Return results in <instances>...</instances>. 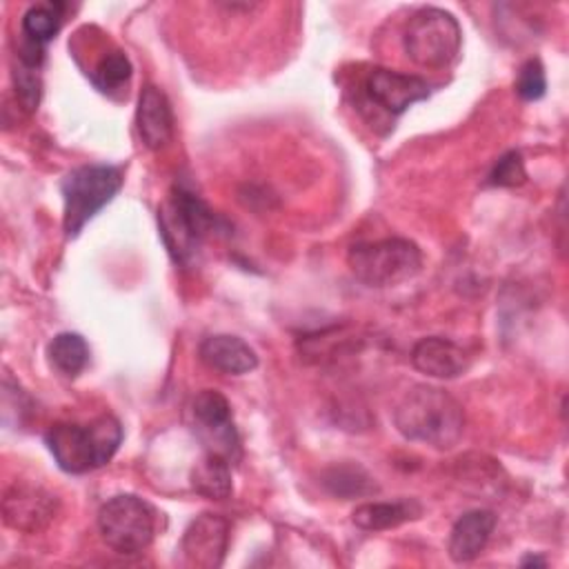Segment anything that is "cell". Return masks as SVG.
Listing matches in <instances>:
<instances>
[{"label":"cell","instance_id":"6da1fadb","mask_svg":"<svg viewBox=\"0 0 569 569\" xmlns=\"http://www.w3.org/2000/svg\"><path fill=\"white\" fill-rule=\"evenodd\" d=\"M396 429L413 442L433 449H451L460 442L465 431L462 405L440 387H411L393 411Z\"/></svg>","mask_w":569,"mask_h":569},{"label":"cell","instance_id":"7a4b0ae2","mask_svg":"<svg viewBox=\"0 0 569 569\" xmlns=\"http://www.w3.org/2000/svg\"><path fill=\"white\" fill-rule=\"evenodd\" d=\"M44 442L62 471L87 473L116 456L122 442V427L107 413L87 425L58 422L44 433Z\"/></svg>","mask_w":569,"mask_h":569},{"label":"cell","instance_id":"3957f363","mask_svg":"<svg viewBox=\"0 0 569 569\" xmlns=\"http://www.w3.org/2000/svg\"><path fill=\"white\" fill-rule=\"evenodd\" d=\"M216 213L191 189L176 184L158 207V227L167 251L180 264L196 258L202 240L216 229Z\"/></svg>","mask_w":569,"mask_h":569},{"label":"cell","instance_id":"277c9868","mask_svg":"<svg viewBox=\"0 0 569 569\" xmlns=\"http://www.w3.org/2000/svg\"><path fill=\"white\" fill-rule=\"evenodd\" d=\"M122 187V169L113 164H82L71 169L62 182L64 202V233L69 238L78 236L82 227L113 200Z\"/></svg>","mask_w":569,"mask_h":569},{"label":"cell","instance_id":"5b68a950","mask_svg":"<svg viewBox=\"0 0 569 569\" xmlns=\"http://www.w3.org/2000/svg\"><path fill=\"white\" fill-rule=\"evenodd\" d=\"M351 273L367 287H393L411 280L422 267V251L407 238L358 242L347 253Z\"/></svg>","mask_w":569,"mask_h":569},{"label":"cell","instance_id":"8992f818","mask_svg":"<svg viewBox=\"0 0 569 569\" xmlns=\"http://www.w3.org/2000/svg\"><path fill=\"white\" fill-rule=\"evenodd\" d=\"M402 44L407 58L418 67L442 69L458 58L462 29L449 11L438 7H422L409 18Z\"/></svg>","mask_w":569,"mask_h":569},{"label":"cell","instance_id":"52a82bcc","mask_svg":"<svg viewBox=\"0 0 569 569\" xmlns=\"http://www.w3.org/2000/svg\"><path fill=\"white\" fill-rule=\"evenodd\" d=\"M156 509L133 493L113 496L98 511V531L116 553L133 556L144 551L156 536Z\"/></svg>","mask_w":569,"mask_h":569},{"label":"cell","instance_id":"ba28073f","mask_svg":"<svg viewBox=\"0 0 569 569\" xmlns=\"http://www.w3.org/2000/svg\"><path fill=\"white\" fill-rule=\"evenodd\" d=\"M191 425L207 451L224 456L229 462L238 456L240 440L231 418L229 400L216 389H202L191 400Z\"/></svg>","mask_w":569,"mask_h":569},{"label":"cell","instance_id":"9c48e42d","mask_svg":"<svg viewBox=\"0 0 569 569\" xmlns=\"http://www.w3.org/2000/svg\"><path fill=\"white\" fill-rule=\"evenodd\" d=\"M229 547V522L220 513L196 516L180 540L182 558L189 567L213 569L220 567Z\"/></svg>","mask_w":569,"mask_h":569},{"label":"cell","instance_id":"30bf717a","mask_svg":"<svg viewBox=\"0 0 569 569\" xmlns=\"http://www.w3.org/2000/svg\"><path fill=\"white\" fill-rule=\"evenodd\" d=\"M365 91L373 104L391 116H400L411 104L429 98V82L420 76L373 67L365 78Z\"/></svg>","mask_w":569,"mask_h":569},{"label":"cell","instance_id":"8fae6325","mask_svg":"<svg viewBox=\"0 0 569 569\" xmlns=\"http://www.w3.org/2000/svg\"><path fill=\"white\" fill-rule=\"evenodd\" d=\"M56 516V498L42 487L11 485L2 498L4 522L22 533L42 531Z\"/></svg>","mask_w":569,"mask_h":569},{"label":"cell","instance_id":"7c38bea8","mask_svg":"<svg viewBox=\"0 0 569 569\" xmlns=\"http://www.w3.org/2000/svg\"><path fill=\"white\" fill-rule=\"evenodd\" d=\"M411 362L418 371H422L431 378L451 380L467 371L469 356L458 342H453L449 338L427 336L413 345Z\"/></svg>","mask_w":569,"mask_h":569},{"label":"cell","instance_id":"4fadbf2b","mask_svg":"<svg viewBox=\"0 0 569 569\" xmlns=\"http://www.w3.org/2000/svg\"><path fill=\"white\" fill-rule=\"evenodd\" d=\"M136 124L142 142L149 149H162L173 136V111L164 91L156 84H144L138 96Z\"/></svg>","mask_w":569,"mask_h":569},{"label":"cell","instance_id":"5bb4252c","mask_svg":"<svg viewBox=\"0 0 569 569\" xmlns=\"http://www.w3.org/2000/svg\"><path fill=\"white\" fill-rule=\"evenodd\" d=\"M200 360L229 376H242L258 367L256 351L238 336L231 333H213L200 342Z\"/></svg>","mask_w":569,"mask_h":569},{"label":"cell","instance_id":"9a60e30c","mask_svg":"<svg viewBox=\"0 0 569 569\" xmlns=\"http://www.w3.org/2000/svg\"><path fill=\"white\" fill-rule=\"evenodd\" d=\"M496 527V513L489 509L467 511L456 520L449 533L447 551L453 562H471L482 553Z\"/></svg>","mask_w":569,"mask_h":569},{"label":"cell","instance_id":"2e32d148","mask_svg":"<svg viewBox=\"0 0 569 569\" xmlns=\"http://www.w3.org/2000/svg\"><path fill=\"white\" fill-rule=\"evenodd\" d=\"M422 513V505L413 498H400L391 502H362L353 509L351 520L365 531L393 529L407 520H416Z\"/></svg>","mask_w":569,"mask_h":569},{"label":"cell","instance_id":"e0dca14e","mask_svg":"<svg viewBox=\"0 0 569 569\" xmlns=\"http://www.w3.org/2000/svg\"><path fill=\"white\" fill-rule=\"evenodd\" d=\"M191 487L211 500H224L231 496V467L224 456L207 451L191 469Z\"/></svg>","mask_w":569,"mask_h":569},{"label":"cell","instance_id":"ac0fdd59","mask_svg":"<svg viewBox=\"0 0 569 569\" xmlns=\"http://www.w3.org/2000/svg\"><path fill=\"white\" fill-rule=\"evenodd\" d=\"M47 356L51 367L67 376V378H76L89 362V345L84 342V338L80 333H71V331H62L58 336H53V340L47 347Z\"/></svg>","mask_w":569,"mask_h":569},{"label":"cell","instance_id":"d6986e66","mask_svg":"<svg viewBox=\"0 0 569 569\" xmlns=\"http://www.w3.org/2000/svg\"><path fill=\"white\" fill-rule=\"evenodd\" d=\"M64 16L62 2H40L24 11L22 16V33L24 42L33 47H44L49 40L56 38Z\"/></svg>","mask_w":569,"mask_h":569},{"label":"cell","instance_id":"ffe728a7","mask_svg":"<svg viewBox=\"0 0 569 569\" xmlns=\"http://www.w3.org/2000/svg\"><path fill=\"white\" fill-rule=\"evenodd\" d=\"M322 485L331 496L342 500L371 496L378 491L373 478L358 465H333L322 473Z\"/></svg>","mask_w":569,"mask_h":569},{"label":"cell","instance_id":"44dd1931","mask_svg":"<svg viewBox=\"0 0 569 569\" xmlns=\"http://www.w3.org/2000/svg\"><path fill=\"white\" fill-rule=\"evenodd\" d=\"M131 62L122 51H111L104 58H100V62L96 64V69L91 71V82L98 91L109 93L120 89L122 84L129 82L131 78Z\"/></svg>","mask_w":569,"mask_h":569},{"label":"cell","instance_id":"7402d4cb","mask_svg":"<svg viewBox=\"0 0 569 569\" xmlns=\"http://www.w3.org/2000/svg\"><path fill=\"white\" fill-rule=\"evenodd\" d=\"M547 91V76H545V67L540 64V60L531 58L527 60L516 78V93L522 100H540Z\"/></svg>","mask_w":569,"mask_h":569},{"label":"cell","instance_id":"603a6c76","mask_svg":"<svg viewBox=\"0 0 569 569\" xmlns=\"http://www.w3.org/2000/svg\"><path fill=\"white\" fill-rule=\"evenodd\" d=\"M525 180H527V171H525L522 156L518 151H507L505 156H500L489 173V184H496V187H518Z\"/></svg>","mask_w":569,"mask_h":569},{"label":"cell","instance_id":"cb8c5ba5","mask_svg":"<svg viewBox=\"0 0 569 569\" xmlns=\"http://www.w3.org/2000/svg\"><path fill=\"white\" fill-rule=\"evenodd\" d=\"M13 82H16V93L20 104L27 111H33L40 102V91H42V82L38 76L36 67H27V64H18L13 71Z\"/></svg>","mask_w":569,"mask_h":569},{"label":"cell","instance_id":"d4e9b609","mask_svg":"<svg viewBox=\"0 0 569 569\" xmlns=\"http://www.w3.org/2000/svg\"><path fill=\"white\" fill-rule=\"evenodd\" d=\"M522 567H527V565H545V560L542 558H536V556H527V558H522V562H520Z\"/></svg>","mask_w":569,"mask_h":569}]
</instances>
